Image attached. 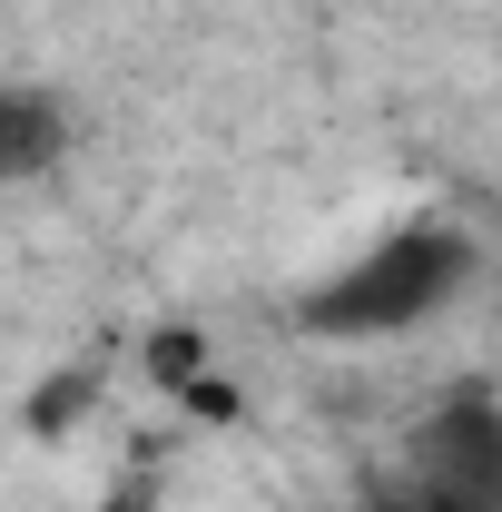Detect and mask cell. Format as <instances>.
Segmentation results:
<instances>
[{"label": "cell", "mask_w": 502, "mask_h": 512, "mask_svg": "<svg viewBox=\"0 0 502 512\" xmlns=\"http://www.w3.org/2000/svg\"><path fill=\"white\" fill-rule=\"evenodd\" d=\"M463 286H473V237L463 227H394L384 247L345 256L325 286H306L296 316L325 345H365V335H404V325L443 316Z\"/></svg>", "instance_id": "obj_1"}, {"label": "cell", "mask_w": 502, "mask_h": 512, "mask_svg": "<svg viewBox=\"0 0 502 512\" xmlns=\"http://www.w3.org/2000/svg\"><path fill=\"white\" fill-rule=\"evenodd\" d=\"M424 493H443L463 512H502V404L483 384L434 404V424H424Z\"/></svg>", "instance_id": "obj_2"}, {"label": "cell", "mask_w": 502, "mask_h": 512, "mask_svg": "<svg viewBox=\"0 0 502 512\" xmlns=\"http://www.w3.org/2000/svg\"><path fill=\"white\" fill-rule=\"evenodd\" d=\"M60 148H69V109L50 89H0V188L40 178Z\"/></svg>", "instance_id": "obj_3"}, {"label": "cell", "mask_w": 502, "mask_h": 512, "mask_svg": "<svg viewBox=\"0 0 502 512\" xmlns=\"http://www.w3.org/2000/svg\"><path fill=\"white\" fill-rule=\"evenodd\" d=\"M89 384H99L89 365H79V375H60V384H40V394H30V424H40V434H60V424H69V404H79Z\"/></svg>", "instance_id": "obj_4"}, {"label": "cell", "mask_w": 502, "mask_h": 512, "mask_svg": "<svg viewBox=\"0 0 502 512\" xmlns=\"http://www.w3.org/2000/svg\"><path fill=\"white\" fill-rule=\"evenodd\" d=\"M99 512H148V493H109V503H99Z\"/></svg>", "instance_id": "obj_5"}, {"label": "cell", "mask_w": 502, "mask_h": 512, "mask_svg": "<svg viewBox=\"0 0 502 512\" xmlns=\"http://www.w3.org/2000/svg\"><path fill=\"white\" fill-rule=\"evenodd\" d=\"M414 512H463V503H443V493H414Z\"/></svg>", "instance_id": "obj_6"}]
</instances>
